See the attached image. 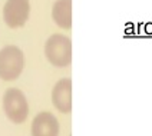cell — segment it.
<instances>
[{"label": "cell", "mask_w": 152, "mask_h": 136, "mask_svg": "<svg viewBox=\"0 0 152 136\" xmlns=\"http://www.w3.org/2000/svg\"><path fill=\"white\" fill-rule=\"evenodd\" d=\"M25 68V55L15 44H7L0 50V79L4 82L16 80Z\"/></svg>", "instance_id": "2"}, {"label": "cell", "mask_w": 152, "mask_h": 136, "mask_svg": "<svg viewBox=\"0 0 152 136\" xmlns=\"http://www.w3.org/2000/svg\"><path fill=\"white\" fill-rule=\"evenodd\" d=\"M3 111L10 122L23 123L29 116V105L23 92L16 87L7 89L3 95Z\"/></svg>", "instance_id": "3"}, {"label": "cell", "mask_w": 152, "mask_h": 136, "mask_svg": "<svg viewBox=\"0 0 152 136\" xmlns=\"http://www.w3.org/2000/svg\"><path fill=\"white\" fill-rule=\"evenodd\" d=\"M126 33H134V26L131 25V23H129L126 27Z\"/></svg>", "instance_id": "9"}, {"label": "cell", "mask_w": 152, "mask_h": 136, "mask_svg": "<svg viewBox=\"0 0 152 136\" xmlns=\"http://www.w3.org/2000/svg\"><path fill=\"white\" fill-rule=\"evenodd\" d=\"M45 56L56 68H66L72 63V40L63 34H52L45 43Z\"/></svg>", "instance_id": "1"}, {"label": "cell", "mask_w": 152, "mask_h": 136, "mask_svg": "<svg viewBox=\"0 0 152 136\" xmlns=\"http://www.w3.org/2000/svg\"><path fill=\"white\" fill-rule=\"evenodd\" d=\"M52 19L62 29L72 27V0H56L52 7Z\"/></svg>", "instance_id": "7"}, {"label": "cell", "mask_w": 152, "mask_h": 136, "mask_svg": "<svg viewBox=\"0 0 152 136\" xmlns=\"http://www.w3.org/2000/svg\"><path fill=\"white\" fill-rule=\"evenodd\" d=\"M52 103L62 113L72 111V82L70 79H60L52 89Z\"/></svg>", "instance_id": "5"}, {"label": "cell", "mask_w": 152, "mask_h": 136, "mask_svg": "<svg viewBox=\"0 0 152 136\" xmlns=\"http://www.w3.org/2000/svg\"><path fill=\"white\" fill-rule=\"evenodd\" d=\"M30 16L29 0H6L3 6V20L10 29L23 27Z\"/></svg>", "instance_id": "4"}, {"label": "cell", "mask_w": 152, "mask_h": 136, "mask_svg": "<svg viewBox=\"0 0 152 136\" xmlns=\"http://www.w3.org/2000/svg\"><path fill=\"white\" fill-rule=\"evenodd\" d=\"M144 30L148 34H152V23H146V25L144 26Z\"/></svg>", "instance_id": "8"}, {"label": "cell", "mask_w": 152, "mask_h": 136, "mask_svg": "<svg viewBox=\"0 0 152 136\" xmlns=\"http://www.w3.org/2000/svg\"><path fill=\"white\" fill-rule=\"evenodd\" d=\"M32 136H59L58 119L49 112H40L32 123Z\"/></svg>", "instance_id": "6"}]
</instances>
